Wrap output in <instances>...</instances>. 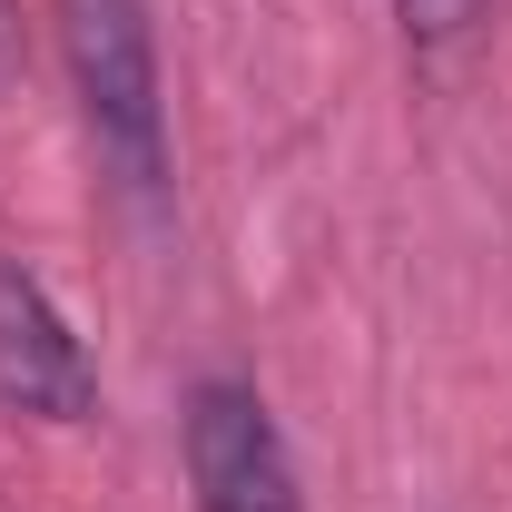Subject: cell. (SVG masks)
<instances>
[{
	"label": "cell",
	"mask_w": 512,
	"mask_h": 512,
	"mask_svg": "<svg viewBox=\"0 0 512 512\" xmlns=\"http://www.w3.org/2000/svg\"><path fill=\"white\" fill-rule=\"evenodd\" d=\"M10 40H20V0H0V69H10Z\"/></svg>",
	"instance_id": "cell-5"
},
{
	"label": "cell",
	"mask_w": 512,
	"mask_h": 512,
	"mask_svg": "<svg viewBox=\"0 0 512 512\" xmlns=\"http://www.w3.org/2000/svg\"><path fill=\"white\" fill-rule=\"evenodd\" d=\"M60 60L99 158L138 197L168 188V99H158V30L148 0H60Z\"/></svg>",
	"instance_id": "cell-1"
},
{
	"label": "cell",
	"mask_w": 512,
	"mask_h": 512,
	"mask_svg": "<svg viewBox=\"0 0 512 512\" xmlns=\"http://www.w3.org/2000/svg\"><path fill=\"white\" fill-rule=\"evenodd\" d=\"M178 444H188L197 512H306V493H296V453H286V434H276V414H266L256 384H237V375L188 384Z\"/></svg>",
	"instance_id": "cell-2"
},
{
	"label": "cell",
	"mask_w": 512,
	"mask_h": 512,
	"mask_svg": "<svg viewBox=\"0 0 512 512\" xmlns=\"http://www.w3.org/2000/svg\"><path fill=\"white\" fill-rule=\"evenodd\" d=\"M483 10H493V0H394V20H404L414 50H463V40L483 30Z\"/></svg>",
	"instance_id": "cell-4"
},
{
	"label": "cell",
	"mask_w": 512,
	"mask_h": 512,
	"mask_svg": "<svg viewBox=\"0 0 512 512\" xmlns=\"http://www.w3.org/2000/svg\"><path fill=\"white\" fill-rule=\"evenodd\" d=\"M0 404L30 424H89L99 414V365L79 345V325L60 316V296L0 256Z\"/></svg>",
	"instance_id": "cell-3"
}]
</instances>
